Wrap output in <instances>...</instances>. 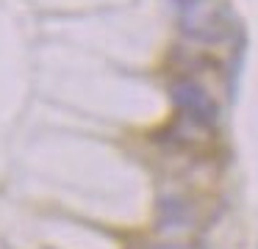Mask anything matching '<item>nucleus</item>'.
I'll use <instances>...</instances> for the list:
<instances>
[{
  "label": "nucleus",
  "instance_id": "1",
  "mask_svg": "<svg viewBox=\"0 0 258 249\" xmlns=\"http://www.w3.org/2000/svg\"><path fill=\"white\" fill-rule=\"evenodd\" d=\"M169 94H172L183 122L200 127V130H214V125H217V105H214L211 94L200 83L189 80V77H178L169 86Z\"/></svg>",
  "mask_w": 258,
  "mask_h": 249
}]
</instances>
